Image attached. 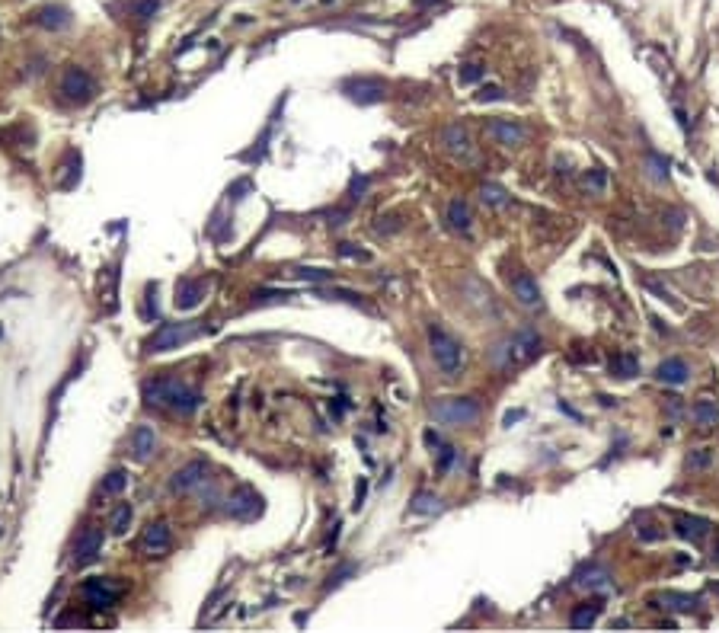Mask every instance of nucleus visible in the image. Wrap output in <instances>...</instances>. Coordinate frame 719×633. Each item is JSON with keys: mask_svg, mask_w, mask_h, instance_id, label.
<instances>
[{"mask_svg": "<svg viewBox=\"0 0 719 633\" xmlns=\"http://www.w3.org/2000/svg\"><path fill=\"white\" fill-rule=\"evenodd\" d=\"M144 400L150 406H173L179 416H192L202 406V394L179 378H154L144 384Z\"/></svg>", "mask_w": 719, "mask_h": 633, "instance_id": "f257e3e1", "label": "nucleus"}, {"mask_svg": "<svg viewBox=\"0 0 719 633\" xmlns=\"http://www.w3.org/2000/svg\"><path fill=\"white\" fill-rule=\"evenodd\" d=\"M540 348H544V339H540L538 332L518 330L515 336H506V339L492 348V362H496L499 368H512V364H524V362H531V358H538Z\"/></svg>", "mask_w": 719, "mask_h": 633, "instance_id": "f03ea898", "label": "nucleus"}, {"mask_svg": "<svg viewBox=\"0 0 719 633\" xmlns=\"http://www.w3.org/2000/svg\"><path fill=\"white\" fill-rule=\"evenodd\" d=\"M428 346H432V358L448 378H458L464 371V346H460L451 332L442 326H428Z\"/></svg>", "mask_w": 719, "mask_h": 633, "instance_id": "7ed1b4c3", "label": "nucleus"}, {"mask_svg": "<svg viewBox=\"0 0 719 633\" xmlns=\"http://www.w3.org/2000/svg\"><path fill=\"white\" fill-rule=\"evenodd\" d=\"M432 416L448 426H474L480 419V403L474 396H442L432 403Z\"/></svg>", "mask_w": 719, "mask_h": 633, "instance_id": "20e7f679", "label": "nucleus"}, {"mask_svg": "<svg viewBox=\"0 0 719 633\" xmlns=\"http://www.w3.org/2000/svg\"><path fill=\"white\" fill-rule=\"evenodd\" d=\"M83 602L90 604V608L103 611V608H115V604L122 602V595H125V586L122 582H115V579L109 576H93L83 582Z\"/></svg>", "mask_w": 719, "mask_h": 633, "instance_id": "39448f33", "label": "nucleus"}, {"mask_svg": "<svg viewBox=\"0 0 719 633\" xmlns=\"http://www.w3.org/2000/svg\"><path fill=\"white\" fill-rule=\"evenodd\" d=\"M61 93H64V99L67 103H74V106H87L90 99L96 96V80L90 77L83 67H67V71L61 74Z\"/></svg>", "mask_w": 719, "mask_h": 633, "instance_id": "423d86ee", "label": "nucleus"}, {"mask_svg": "<svg viewBox=\"0 0 719 633\" xmlns=\"http://www.w3.org/2000/svg\"><path fill=\"white\" fill-rule=\"evenodd\" d=\"M195 336H198L195 323H163L147 339V352H170V348L186 346V342L195 339Z\"/></svg>", "mask_w": 719, "mask_h": 633, "instance_id": "0eeeda50", "label": "nucleus"}, {"mask_svg": "<svg viewBox=\"0 0 719 633\" xmlns=\"http://www.w3.org/2000/svg\"><path fill=\"white\" fill-rule=\"evenodd\" d=\"M342 93L358 106H374V103H384L387 96V83L380 77H352L342 83Z\"/></svg>", "mask_w": 719, "mask_h": 633, "instance_id": "6e6552de", "label": "nucleus"}, {"mask_svg": "<svg viewBox=\"0 0 719 633\" xmlns=\"http://www.w3.org/2000/svg\"><path fill=\"white\" fill-rule=\"evenodd\" d=\"M103 528L99 524H87V528L77 534V544H74V563L77 566H90L93 560H99V554H103Z\"/></svg>", "mask_w": 719, "mask_h": 633, "instance_id": "1a4fd4ad", "label": "nucleus"}, {"mask_svg": "<svg viewBox=\"0 0 719 633\" xmlns=\"http://www.w3.org/2000/svg\"><path fill=\"white\" fill-rule=\"evenodd\" d=\"M208 460H189L186 467H179L173 474V480H170V492H176V496H186V492L198 490L202 483L208 480Z\"/></svg>", "mask_w": 719, "mask_h": 633, "instance_id": "9d476101", "label": "nucleus"}, {"mask_svg": "<svg viewBox=\"0 0 719 633\" xmlns=\"http://www.w3.org/2000/svg\"><path fill=\"white\" fill-rule=\"evenodd\" d=\"M262 508V499L256 490H250V486H240L237 492H230L227 499V515L230 518H240V522H250V518H256Z\"/></svg>", "mask_w": 719, "mask_h": 633, "instance_id": "9b49d317", "label": "nucleus"}, {"mask_svg": "<svg viewBox=\"0 0 719 633\" xmlns=\"http://www.w3.org/2000/svg\"><path fill=\"white\" fill-rule=\"evenodd\" d=\"M170 547H173V534H170V528H166L163 522H150L147 528H144V534H141V554H147V556H166V554H170Z\"/></svg>", "mask_w": 719, "mask_h": 633, "instance_id": "f8f14e48", "label": "nucleus"}, {"mask_svg": "<svg viewBox=\"0 0 719 633\" xmlns=\"http://www.w3.org/2000/svg\"><path fill=\"white\" fill-rule=\"evenodd\" d=\"M486 131H490L499 144H506V147H518V144H524V138H528L524 125H518L515 119H490L486 122Z\"/></svg>", "mask_w": 719, "mask_h": 633, "instance_id": "ddd939ff", "label": "nucleus"}, {"mask_svg": "<svg viewBox=\"0 0 719 633\" xmlns=\"http://www.w3.org/2000/svg\"><path fill=\"white\" fill-rule=\"evenodd\" d=\"M512 294L518 298L522 307H540V304H544V294H540L538 282H534L528 272H515L512 275Z\"/></svg>", "mask_w": 719, "mask_h": 633, "instance_id": "4468645a", "label": "nucleus"}, {"mask_svg": "<svg viewBox=\"0 0 719 633\" xmlns=\"http://www.w3.org/2000/svg\"><path fill=\"white\" fill-rule=\"evenodd\" d=\"M572 582L579 588H611V570L601 566V563H585V566L576 570Z\"/></svg>", "mask_w": 719, "mask_h": 633, "instance_id": "2eb2a0df", "label": "nucleus"}, {"mask_svg": "<svg viewBox=\"0 0 719 633\" xmlns=\"http://www.w3.org/2000/svg\"><path fill=\"white\" fill-rule=\"evenodd\" d=\"M713 524L706 522V518H700V515H678L674 518V531H678V538L690 540V544H700V540L710 534Z\"/></svg>", "mask_w": 719, "mask_h": 633, "instance_id": "dca6fc26", "label": "nucleus"}, {"mask_svg": "<svg viewBox=\"0 0 719 633\" xmlns=\"http://www.w3.org/2000/svg\"><path fill=\"white\" fill-rule=\"evenodd\" d=\"M656 378L662 380V384H672V387H681V384H688L690 368H688V362H684V358L672 355V358H665V362H659Z\"/></svg>", "mask_w": 719, "mask_h": 633, "instance_id": "f3484780", "label": "nucleus"}, {"mask_svg": "<svg viewBox=\"0 0 719 633\" xmlns=\"http://www.w3.org/2000/svg\"><path fill=\"white\" fill-rule=\"evenodd\" d=\"M131 454H135L138 464H147V460L157 454V435H154V428L138 426L135 432H131Z\"/></svg>", "mask_w": 719, "mask_h": 633, "instance_id": "a211bd4d", "label": "nucleus"}, {"mask_svg": "<svg viewBox=\"0 0 719 633\" xmlns=\"http://www.w3.org/2000/svg\"><path fill=\"white\" fill-rule=\"evenodd\" d=\"M202 298H205V282L202 278H182L176 285V307L192 310L202 304Z\"/></svg>", "mask_w": 719, "mask_h": 633, "instance_id": "6ab92c4d", "label": "nucleus"}, {"mask_svg": "<svg viewBox=\"0 0 719 633\" xmlns=\"http://www.w3.org/2000/svg\"><path fill=\"white\" fill-rule=\"evenodd\" d=\"M601 611H604V602H601V598H592V602L576 604V608H572V614H569L572 630H588V627H592L595 620L601 618Z\"/></svg>", "mask_w": 719, "mask_h": 633, "instance_id": "aec40b11", "label": "nucleus"}, {"mask_svg": "<svg viewBox=\"0 0 719 633\" xmlns=\"http://www.w3.org/2000/svg\"><path fill=\"white\" fill-rule=\"evenodd\" d=\"M35 23L45 26V29H51V32L67 29V26H71V10L61 7V3H55V7L48 3V7H42L39 13H35Z\"/></svg>", "mask_w": 719, "mask_h": 633, "instance_id": "412c9836", "label": "nucleus"}, {"mask_svg": "<svg viewBox=\"0 0 719 633\" xmlns=\"http://www.w3.org/2000/svg\"><path fill=\"white\" fill-rule=\"evenodd\" d=\"M442 144L448 147L451 154H458V157H470V151H474V144H470V135H467L460 125H448L442 131Z\"/></svg>", "mask_w": 719, "mask_h": 633, "instance_id": "4be33fe9", "label": "nucleus"}, {"mask_svg": "<svg viewBox=\"0 0 719 633\" xmlns=\"http://www.w3.org/2000/svg\"><path fill=\"white\" fill-rule=\"evenodd\" d=\"M662 608L668 611H678V614H690V611L700 608V595H684V592H665L662 598Z\"/></svg>", "mask_w": 719, "mask_h": 633, "instance_id": "5701e85b", "label": "nucleus"}, {"mask_svg": "<svg viewBox=\"0 0 719 633\" xmlns=\"http://www.w3.org/2000/svg\"><path fill=\"white\" fill-rule=\"evenodd\" d=\"M470 221H474L470 205H467L464 198H454V202L448 205V224L454 230H460V234H470Z\"/></svg>", "mask_w": 719, "mask_h": 633, "instance_id": "b1692460", "label": "nucleus"}, {"mask_svg": "<svg viewBox=\"0 0 719 633\" xmlns=\"http://www.w3.org/2000/svg\"><path fill=\"white\" fill-rule=\"evenodd\" d=\"M690 416H694L697 426H704V428L719 426V406H716V400H697V403L690 406Z\"/></svg>", "mask_w": 719, "mask_h": 633, "instance_id": "393cba45", "label": "nucleus"}, {"mask_svg": "<svg viewBox=\"0 0 719 633\" xmlns=\"http://www.w3.org/2000/svg\"><path fill=\"white\" fill-rule=\"evenodd\" d=\"M611 374L614 378H636L640 374V358L633 355V352H620V355H614V362H611Z\"/></svg>", "mask_w": 719, "mask_h": 633, "instance_id": "a878e982", "label": "nucleus"}, {"mask_svg": "<svg viewBox=\"0 0 719 633\" xmlns=\"http://www.w3.org/2000/svg\"><path fill=\"white\" fill-rule=\"evenodd\" d=\"M410 512H412V515H435V512H442V499L435 496V492L422 490V492H416V496H412Z\"/></svg>", "mask_w": 719, "mask_h": 633, "instance_id": "bb28decb", "label": "nucleus"}, {"mask_svg": "<svg viewBox=\"0 0 719 633\" xmlns=\"http://www.w3.org/2000/svg\"><path fill=\"white\" fill-rule=\"evenodd\" d=\"M480 195H483L486 205H496V208H506L508 205V192L502 189V186H496V182H486V186L480 189Z\"/></svg>", "mask_w": 719, "mask_h": 633, "instance_id": "cd10ccee", "label": "nucleus"}, {"mask_svg": "<svg viewBox=\"0 0 719 633\" xmlns=\"http://www.w3.org/2000/svg\"><path fill=\"white\" fill-rule=\"evenodd\" d=\"M131 515H135V512H131V506H128V502H122V506L112 512V522H109L112 534H125L128 524H131Z\"/></svg>", "mask_w": 719, "mask_h": 633, "instance_id": "c85d7f7f", "label": "nucleus"}, {"mask_svg": "<svg viewBox=\"0 0 719 633\" xmlns=\"http://www.w3.org/2000/svg\"><path fill=\"white\" fill-rule=\"evenodd\" d=\"M125 486H128V474H125V470H112V474L103 480V496H119Z\"/></svg>", "mask_w": 719, "mask_h": 633, "instance_id": "c756f323", "label": "nucleus"}, {"mask_svg": "<svg viewBox=\"0 0 719 633\" xmlns=\"http://www.w3.org/2000/svg\"><path fill=\"white\" fill-rule=\"evenodd\" d=\"M710 464H713V454L706 451V448H700V451H697V454H690V458H688V467H690V470L710 467Z\"/></svg>", "mask_w": 719, "mask_h": 633, "instance_id": "7c9ffc66", "label": "nucleus"}, {"mask_svg": "<svg viewBox=\"0 0 719 633\" xmlns=\"http://www.w3.org/2000/svg\"><path fill=\"white\" fill-rule=\"evenodd\" d=\"M294 275L307 278V282H330L332 272H326V269H294Z\"/></svg>", "mask_w": 719, "mask_h": 633, "instance_id": "2f4dec72", "label": "nucleus"}, {"mask_svg": "<svg viewBox=\"0 0 719 633\" xmlns=\"http://www.w3.org/2000/svg\"><path fill=\"white\" fill-rule=\"evenodd\" d=\"M483 74H486L483 64H467L464 71H460V83H474V80H480Z\"/></svg>", "mask_w": 719, "mask_h": 633, "instance_id": "473e14b6", "label": "nucleus"}, {"mask_svg": "<svg viewBox=\"0 0 719 633\" xmlns=\"http://www.w3.org/2000/svg\"><path fill=\"white\" fill-rule=\"evenodd\" d=\"M476 99H480V103H492V99H506V90H502V87H483L480 93H476Z\"/></svg>", "mask_w": 719, "mask_h": 633, "instance_id": "72a5a7b5", "label": "nucleus"}, {"mask_svg": "<svg viewBox=\"0 0 719 633\" xmlns=\"http://www.w3.org/2000/svg\"><path fill=\"white\" fill-rule=\"evenodd\" d=\"M352 572H355V566H342V570H336V576H330V582H326V592H330V588H336L339 586V582H346V576H352Z\"/></svg>", "mask_w": 719, "mask_h": 633, "instance_id": "f704fd0d", "label": "nucleus"}, {"mask_svg": "<svg viewBox=\"0 0 719 633\" xmlns=\"http://www.w3.org/2000/svg\"><path fill=\"white\" fill-rule=\"evenodd\" d=\"M454 458H458V451H454V448H442V454H438V470L444 474V470L451 467V460H454Z\"/></svg>", "mask_w": 719, "mask_h": 633, "instance_id": "c9c22d12", "label": "nucleus"}, {"mask_svg": "<svg viewBox=\"0 0 719 633\" xmlns=\"http://www.w3.org/2000/svg\"><path fill=\"white\" fill-rule=\"evenodd\" d=\"M364 189H368V179H364V176L358 179V176H355V179H352V189H348V198H362Z\"/></svg>", "mask_w": 719, "mask_h": 633, "instance_id": "e433bc0d", "label": "nucleus"}, {"mask_svg": "<svg viewBox=\"0 0 719 633\" xmlns=\"http://www.w3.org/2000/svg\"><path fill=\"white\" fill-rule=\"evenodd\" d=\"M157 3H160V0H141V3H138V16H141V19H147V16L157 10Z\"/></svg>", "mask_w": 719, "mask_h": 633, "instance_id": "4c0bfd02", "label": "nucleus"}, {"mask_svg": "<svg viewBox=\"0 0 719 633\" xmlns=\"http://www.w3.org/2000/svg\"><path fill=\"white\" fill-rule=\"evenodd\" d=\"M339 253H342V256H358V259H368V253H362V250H355V246H352V243H342V246H339Z\"/></svg>", "mask_w": 719, "mask_h": 633, "instance_id": "58836bf2", "label": "nucleus"}, {"mask_svg": "<svg viewBox=\"0 0 719 633\" xmlns=\"http://www.w3.org/2000/svg\"><path fill=\"white\" fill-rule=\"evenodd\" d=\"M426 442H428V448H438V444H442V438L435 435V432H428V435H426Z\"/></svg>", "mask_w": 719, "mask_h": 633, "instance_id": "ea45409f", "label": "nucleus"}, {"mask_svg": "<svg viewBox=\"0 0 719 633\" xmlns=\"http://www.w3.org/2000/svg\"><path fill=\"white\" fill-rule=\"evenodd\" d=\"M713 563H716V566H719V547H716V550H713Z\"/></svg>", "mask_w": 719, "mask_h": 633, "instance_id": "a19ab883", "label": "nucleus"}, {"mask_svg": "<svg viewBox=\"0 0 719 633\" xmlns=\"http://www.w3.org/2000/svg\"><path fill=\"white\" fill-rule=\"evenodd\" d=\"M713 588H716V592H719V586H713Z\"/></svg>", "mask_w": 719, "mask_h": 633, "instance_id": "79ce46f5", "label": "nucleus"}]
</instances>
